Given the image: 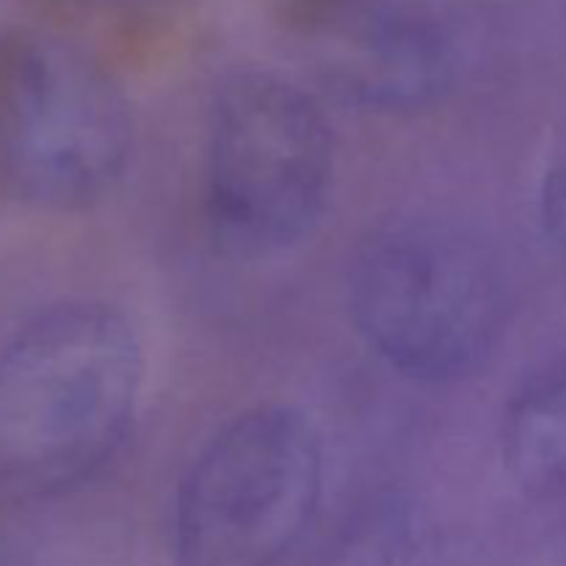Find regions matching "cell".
Masks as SVG:
<instances>
[{"label":"cell","instance_id":"obj_8","mask_svg":"<svg viewBox=\"0 0 566 566\" xmlns=\"http://www.w3.org/2000/svg\"><path fill=\"white\" fill-rule=\"evenodd\" d=\"M440 534L420 497L379 490L359 501L326 542L321 566H437Z\"/></svg>","mask_w":566,"mask_h":566},{"label":"cell","instance_id":"obj_7","mask_svg":"<svg viewBox=\"0 0 566 566\" xmlns=\"http://www.w3.org/2000/svg\"><path fill=\"white\" fill-rule=\"evenodd\" d=\"M501 453L531 495L566 490V354L531 376L503 415Z\"/></svg>","mask_w":566,"mask_h":566},{"label":"cell","instance_id":"obj_3","mask_svg":"<svg viewBox=\"0 0 566 566\" xmlns=\"http://www.w3.org/2000/svg\"><path fill=\"white\" fill-rule=\"evenodd\" d=\"M335 133L318 97L274 72H235L210 108L202 221L210 243L241 263L307 241L335 182Z\"/></svg>","mask_w":566,"mask_h":566},{"label":"cell","instance_id":"obj_2","mask_svg":"<svg viewBox=\"0 0 566 566\" xmlns=\"http://www.w3.org/2000/svg\"><path fill=\"white\" fill-rule=\"evenodd\" d=\"M348 313L370 352L426 385L475 374L509 318V280L495 243L440 213L379 227L348 274Z\"/></svg>","mask_w":566,"mask_h":566},{"label":"cell","instance_id":"obj_5","mask_svg":"<svg viewBox=\"0 0 566 566\" xmlns=\"http://www.w3.org/2000/svg\"><path fill=\"white\" fill-rule=\"evenodd\" d=\"M324 442L293 403H260L216 431L177 490L175 566H280L318 514Z\"/></svg>","mask_w":566,"mask_h":566},{"label":"cell","instance_id":"obj_10","mask_svg":"<svg viewBox=\"0 0 566 566\" xmlns=\"http://www.w3.org/2000/svg\"><path fill=\"white\" fill-rule=\"evenodd\" d=\"M72 3H88V6H116V3H130V0H72Z\"/></svg>","mask_w":566,"mask_h":566},{"label":"cell","instance_id":"obj_1","mask_svg":"<svg viewBox=\"0 0 566 566\" xmlns=\"http://www.w3.org/2000/svg\"><path fill=\"white\" fill-rule=\"evenodd\" d=\"M144 348L105 302H64L0 348V506L81 490L119 453L136 418Z\"/></svg>","mask_w":566,"mask_h":566},{"label":"cell","instance_id":"obj_9","mask_svg":"<svg viewBox=\"0 0 566 566\" xmlns=\"http://www.w3.org/2000/svg\"><path fill=\"white\" fill-rule=\"evenodd\" d=\"M539 219L547 235L566 249V125L542 177Z\"/></svg>","mask_w":566,"mask_h":566},{"label":"cell","instance_id":"obj_6","mask_svg":"<svg viewBox=\"0 0 566 566\" xmlns=\"http://www.w3.org/2000/svg\"><path fill=\"white\" fill-rule=\"evenodd\" d=\"M287 36L326 92L363 111L415 114L457 86L453 33L401 0H296Z\"/></svg>","mask_w":566,"mask_h":566},{"label":"cell","instance_id":"obj_4","mask_svg":"<svg viewBox=\"0 0 566 566\" xmlns=\"http://www.w3.org/2000/svg\"><path fill=\"white\" fill-rule=\"evenodd\" d=\"M133 138L130 103L88 50L39 31L0 39V197L94 208L125 177Z\"/></svg>","mask_w":566,"mask_h":566}]
</instances>
